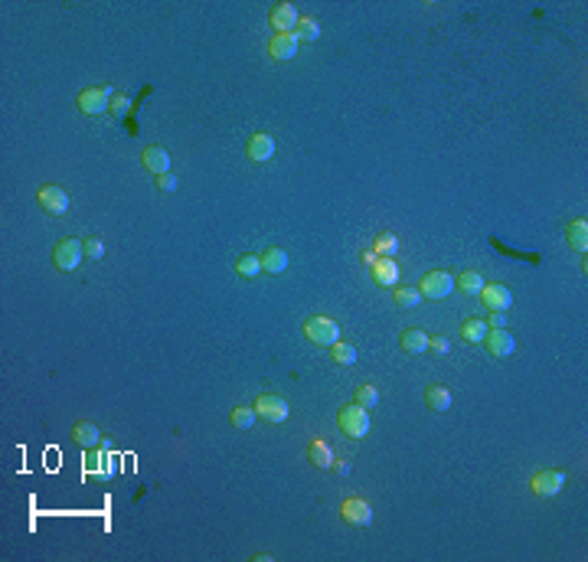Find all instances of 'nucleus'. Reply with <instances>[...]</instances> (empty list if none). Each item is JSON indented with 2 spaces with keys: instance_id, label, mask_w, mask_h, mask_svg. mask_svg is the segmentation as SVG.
Here are the masks:
<instances>
[{
  "instance_id": "nucleus-24",
  "label": "nucleus",
  "mask_w": 588,
  "mask_h": 562,
  "mask_svg": "<svg viewBox=\"0 0 588 562\" xmlns=\"http://www.w3.org/2000/svg\"><path fill=\"white\" fill-rule=\"evenodd\" d=\"M569 246H572L579 255L588 252V223H585V219L569 223Z\"/></svg>"
},
{
  "instance_id": "nucleus-13",
  "label": "nucleus",
  "mask_w": 588,
  "mask_h": 562,
  "mask_svg": "<svg viewBox=\"0 0 588 562\" xmlns=\"http://www.w3.org/2000/svg\"><path fill=\"white\" fill-rule=\"evenodd\" d=\"M245 154L252 157L255 164H268L271 157H275V138H271V134H265V131L252 134V138H248V144H245Z\"/></svg>"
},
{
  "instance_id": "nucleus-34",
  "label": "nucleus",
  "mask_w": 588,
  "mask_h": 562,
  "mask_svg": "<svg viewBox=\"0 0 588 562\" xmlns=\"http://www.w3.org/2000/svg\"><path fill=\"white\" fill-rule=\"evenodd\" d=\"M487 327L490 331H507V311H490Z\"/></svg>"
},
{
  "instance_id": "nucleus-30",
  "label": "nucleus",
  "mask_w": 588,
  "mask_h": 562,
  "mask_svg": "<svg viewBox=\"0 0 588 562\" xmlns=\"http://www.w3.org/2000/svg\"><path fill=\"white\" fill-rule=\"evenodd\" d=\"M255 418H258L255 406H252V408H248V406H235L233 408V425H235V428H242V431L252 428V425H255Z\"/></svg>"
},
{
  "instance_id": "nucleus-5",
  "label": "nucleus",
  "mask_w": 588,
  "mask_h": 562,
  "mask_svg": "<svg viewBox=\"0 0 588 562\" xmlns=\"http://www.w3.org/2000/svg\"><path fill=\"white\" fill-rule=\"evenodd\" d=\"M455 288L457 285H455V278H451L448 271H428V275L418 281V291H422V298H428V301L448 298Z\"/></svg>"
},
{
  "instance_id": "nucleus-3",
  "label": "nucleus",
  "mask_w": 588,
  "mask_h": 562,
  "mask_svg": "<svg viewBox=\"0 0 588 562\" xmlns=\"http://www.w3.org/2000/svg\"><path fill=\"white\" fill-rule=\"evenodd\" d=\"M86 259V242L82 239H59L53 249V265L59 271H76Z\"/></svg>"
},
{
  "instance_id": "nucleus-22",
  "label": "nucleus",
  "mask_w": 588,
  "mask_h": 562,
  "mask_svg": "<svg viewBox=\"0 0 588 562\" xmlns=\"http://www.w3.org/2000/svg\"><path fill=\"white\" fill-rule=\"evenodd\" d=\"M402 350L409 356L425 353L428 350V331H422V327H409V331L402 333Z\"/></svg>"
},
{
  "instance_id": "nucleus-36",
  "label": "nucleus",
  "mask_w": 588,
  "mask_h": 562,
  "mask_svg": "<svg viewBox=\"0 0 588 562\" xmlns=\"http://www.w3.org/2000/svg\"><path fill=\"white\" fill-rule=\"evenodd\" d=\"M86 474H98V451L95 448L86 451Z\"/></svg>"
},
{
  "instance_id": "nucleus-16",
  "label": "nucleus",
  "mask_w": 588,
  "mask_h": 562,
  "mask_svg": "<svg viewBox=\"0 0 588 562\" xmlns=\"http://www.w3.org/2000/svg\"><path fill=\"white\" fill-rule=\"evenodd\" d=\"M484 343H487V350L497 360H507V356H513V350H517V340H513L510 331H487Z\"/></svg>"
},
{
  "instance_id": "nucleus-18",
  "label": "nucleus",
  "mask_w": 588,
  "mask_h": 562,
  "mask_svg": "<svg viewBox=\"0 0 588 562\" xmlns=\"http://www.w3.org/2000/svg\"><path fill=\"white\" fill-rule=\"evenodd\" d=\"M308 461L314 464V468H320V471L333 468V451H330V445H327L324 438H314V441L308 445Z\"/></svg>"
},
{
  "instance_id": "nucleus-12",
  "label": "nucleus",
  "mask_w": 588,
  "mask_h": 562,
  "mask_svg": "<svg viewBox=\"0 0 588 562\" xmlns=\"http://www.w3.org/2000/svg\"><path fill=\"white\" fill-rule=\"evenodd\" d=\"M370 275L380 288H395L399 285V262L395 259H376L370 265Z\"/></svg>"
},
{
  "instance_id": "nucleus-14",
  "label": "nucleus",
  "mask_w": 588,
  "mask_h": 562,
  "mask_svg": "<svg viewBox=\"0 0 588 562\" xmlns=\"http://www.w3.org/2000/svg\"><path fill=\"white\" fill-rule=\"evenodd\" d=\"M480 301H484V308H490V311H510L513 308V291L507 285H484Z\"/></svg>"
},
{
  "instance_id": "nucleus-10",
  "label": "nucleus",
  "mask_w": 588,
  "mask_h": 562,
  "mask_svg": "<svg viewBox=\"0 0 588 562\" xmlns=\"http://www.w3.org/2000/svg\"><path fill=\"white\" fill-rule=\"evenodd\" d=\"M141 164H144L151 174H171V151L163 144H151V147H144V154H141Z\"/></svg>"
},
{
  "instance_id": "nucleus-27",
  "label": "nucleus",
  "mask_w": 588,
  "mask_h": 562,
  "mask_svg": "<svg viewBox=\"0 0 588 562\" xmlns=\"http://www.w3.org/2000/svg\"><path fill=\"white\" fill-rule=\"evenodd\" d=\"M455 285L461 288L465 294H480L487 281H484V275H477V271H465L461 278H455Z\"/></svg>"
},
{
  "instance_id": "nucleus-31",
  "label": "nucleus",
  "mask_w": 588,
  "mask_h": 562,
  "mask_svg": "<svg viewBox=\"0 0 588 562\" xmlns=\"http://www.w3.org/2000/svg\"><path fill=\"white\" fill-rule=\"evenodd\" d=\"M330 350H333V360L340 363V366H353V363H356V347H353V343H343V340H337Z\"/></svg>"
},
{
  "instance_id": "nucleus-28",
  "label": "nucleus",
  "mask_w": 588,
  "mask_h": 562,
  "mask_svg": "<svg viewBox=\"0 0 588 562\" xmlns=\"http://www.w3.org/2000/svg\"><path fill=\"white\" fill-rule=\"evenodd\" d=\"M356 406L370 408V412L380 406V389H376V383H363L360 389H356Z\"/></svg>"
},
{
  "instance_id": "nucleus-1",
  "label": "nucleus",
  "mask_w": 588,
  "mask_h": 562,
  "mask_svg": "<svg viewBox=\"0 0 588 562\" xmlns=\"http://www.w3.org/2000/svg\"><path fill=\"white\" fill-rule=\"evenodd\" d=\"M337 425H340V431L347 435V438H353V441H360V438H366L370 435V408H363V406H343L340 412H337Z\"/></svg>"
},
{
  "instance_id": "nucleus-26",
  "label": "nucleus",
  "mask_w": 588,
  "mask_h": 562,
  "mask_svg": "<svg viewBox=\"0 0 588 562\" xmlns=\"http://www.w3.org/2000/svg\"><path fill=\"white\" fill-rule=\"evenodd\" d=\"M372 252L380 255V259H392V255H399V239H395L392 232H380L376 242H372Z\"/></svg>"
},
{
  "instance_id": "nucleus-4",
  "label": "nucleus",
  "mask_w": 588,
  "mask_h": 562,
  "mask_svg": "<svg viewBox=\"0 0 588 562\" xmlns=\"http://www.w3.org/2000/svg\"><path fill=\"white\" fill-rule=\"evenodd\" d=\"M304 337H308L310 343H318V347H333V343L340 340V327H337V321H330V317H310V321L304 323Z\"/></svg>"
},
{
  "instance_id": "nucleus-2",
  "label": "nucleus",
  "mask_w": 588,
  "mask_h": 562,
  "mask_svg": "<svg viewBox=\"0 0 588 562\" xmlns=\"http://www.w3.org/2000/svg\"><path fill=\"white\" fill-rule=\"evenodd\" d=\"M111 99H115V89H111V85H101V89H82L78 99H76V105H78L82 115L95 118V115H105V111H108Z\"/></svg>"
},
{
  "instance_id": "nucleus-20",
  "label": "nucleus",
  "mask_w": 588,
  "mask_h": 562,
  "mask_svg": "<svg viewBox=\"0 0 588 562\" xmlns=\"http://www.w3.org/2000/svg\"><path fill=\"white\" fill-rule=\"evenodd\" d=\"M288 269V252L281 246H271L262 252V271H268V275H281V271Z\"/></svg>"
},
{
  "instance_id": "nucleus-6",
  "label": "nucleus",
  "mask_w": 588,
  "mask_h": 562,
  "mask_svg": "<svg viewBox=\"0 0 588 562\" xmlns=\"http://www.w3.org/2000/svg\"><path fill=\"white\" fill-rule=\"evenodd\" d=\"M36 203L43 206V213H49V216H66L69 213V193L62 190V186H56V184L43 186V190L36 193Z\"/></svg>"
},
{
  "instance_id": "nucleus-25",
  "label": "nucleus",
  "mask_w": 588,
  "mask_h": 562,
  "mask_svg": "<svg viewBox=\"0 0 588 562\" xmlns=\"http://www.w3.org/2000/svg\"><path fill=\"white\" fill-rule=\"evenodd\" d=\"M392 298H395V304H399V308H405V311H412V308H418V304H422V291H418V288H412V285H395L392 288Z\"/></svg>"
},
{
  "instance_id": "nucleus-33",
  "label": "nucleus",
  "mask_w": 588,
  "mask_h": 562,
  "mask_svg": "<svg viewBox=\"0 0 588 562\" xmlns=\"http://www.w3.org/2000/svg\"><path fill=\"white\" fill-rule=\"evenodd\" d=\"M101 255H105V246H101V239H95V236H88V239H86V259H92V262H98Z\"/></svg>"
},
{
  "instance_id": "nucleus-11",
  "label": "nucleus",
  "mask_w": 588,
  "mask_h": 562,
  "mask_svg": "<svg viewBox=\"0 0 588 562\" xmlns=\"http://www.w3.org/2000/svg\"><path fill=\"white\" fill-rule=\"evenodd\" d=\"M298 43H301V39L294 36V33H275L268 43V56L278 62H288L298 56Z\"/></svg>"
},
{
  "instance_id": "nucleus-23",
  "label": "nucleus",
  "mask_w": 588,
  "mask_h": 562,
  "mask_svg": "<svg viewBox=\"0 0 588 562\" xmlns=\"http://www.w3.org/2000/svg\"><path fill=\"white\" fill-rule=\"evenodd\" d=\"M487 321H480V317H467L465 323H461V340L465 343H484V337H487Z\"/></svg>"
},
{
  "instance_id": "nucleus-38",
  "label": "nucleus",
  "mask_w": 588,
  "mask_h": 562,
  "mask_svg": "<svg viewBox=\"0 0 588 562\" xmlns=\"http://www.w3.org/2000/svg\"><path fill=\"white\" fill-rule=\"evenodd\" d=\"M333 471H337L340 478H347V474H350V461H333Z\"/></svg>"
},
{
  "instance_id": "nucleus-19",
  "label": "nucleus",
  "mask_w": 588,
  "mask_h": 562,
  "mask_svg": "<svg viewBox=\"0 0 588 562\" xmlns=\"http://www.w3.org/2000/svg\"><path fill=\"white\" fill-rule=\"evenodd\" d=\"M425 406L432 408V412H448L451 408V389L448 386H441V383L428 386L425 389Z\"/></svg>"
},
{
  "instance_id": "nucleus-29",
  "label": "nucleus",
  "mask_w": 588,
  "mask_h": 562,
  "mask_svg": "<svg viewBox=\"0 0 588 562\" xmlns=\"http://www.w3.org/2000/svg\"><path fill=\"white\" fill-rule=\"evenodd\" d=\"M294 36L314 43V39L320 36V24L314 20V16H301V20H298V26H294Z\"/></svg>"
},
{
  "instance_id": "nucleus-37",
  "label": "nucleus",
  "mask_w": 588,
  "mask_h": 562,
  "mask_svg": "<svg viewBox=\"0 0 588 562\" xmlns=\"http://www.w3.org/2000/svg\"><path fill=\"white\" fill-rule=\"evenodd\" d=\"M428 350H435V353H448V340L445 337H428Z\"/></svg>"
},
{
  "instance_id": "nucleus-8",
  "label": "nucleus",
  "mask_w": 588,
  "mask_h": 562,
  "mask_svg": "<svg viewBox=\"0 0 588 562\" xmlns=\"http://www.w3.org/2000/svg\"><path fill=\"white\" fill-rule=\"evenodd\" d=\"M340 516H343V523H350V526H370L372 507L366 501H360V497H350V501L340 503Z\"/></svg>"
},
{
  "instance_id": "nucleus-7",
  "label": "nucleus",
  "mask_w": 588,
  "mask_h": 562,
  "mask_svg": "<svg viewBox=\"0 0 588 562\" xmlns=\"http://www.w3.org/2000/svg\"><path fill=\"white\" fill-rule=\"evenodd\" d=\"M565 487V471H539V474H533V481H529V491L536 493V497H556L559 491Z\"/></svg>"
},
{
  "instance_id": "nucleus-35",
  "label": "nucleus",
  "mask_w": 588,
  "mask_h": 562,
  "mask_svg": "<svg viewBox=\"0 0 588 562\" xmlns=\"http://www.w3.org/2000/svg\"><path fill=\"white\" fill-rule=\"evenodd\" d=\"M154 184H157V190H161V193H173V190H177V177H173V174H161Z\"/></svg>"
},
{
  "instance_id": "nucleus-9",
  "label": "nucleus",
  "mask_w": 588,
  "mask_h": 562,
  "mask_svg": "<svg viewBox=\"0 0 588 562\" xmlns=\"http://www.w3.org/2000/svg\"><path fill=\"white\" fill-rule=\"evenodd\" d=\"M255 412H258V418H265V422H285L291 408H288V402L281 399V396L265 393V396H258Z\"/></svg>"
},
{
  "instance_id": "nucleus-15",
  "label": "nucleus",
  "mask_w": 588,
  "mask_h": 562,
  "mask_svg": "<svg viewBox=\"0 0 588 562\" xmlns=\"http://www.w3.org/2000/svg\"><path fill=\"white\" fill-rule=\"evenodd\" d=\"M298 10H294V4H275L268 14V24L275 26L278 33H294V26H298Z\"/></svg>"
},
{
  "instance_id": "nucleus-17",
  "label": "nucleus",
  "mask_w": 588,
  "mask_h": 562,
  "mask_svg": "<svg viewBox=\"0 0 588 562\" xmlns=\"http://www.w3.org/2000/svg\"><path fill=\"white\" fill-rule=\"evenodd\" d=\"M72 441H76L82 451H88V448H98L101 441V431L95 422H76V428H72Z\"/></svg>"
},
{
  "instance_id": "nucleus-39",
  "label": "nucleus",
  "mask_w": 588,
  "mask_h": 562,
  "mask_svg": "<svg viewBox=\"0 0 588 562\" xmlns=\"http://www.w3.org/2000/svg\"><path fill=\"white\" fill-rule=\"evenodd\" d=\"M376 259H380V255L372 252V249H366V252H363V265H366V269H370V265L376 262Z\"/></svg>"
},
{
  "instance_id": "nucleus-21",
  "label": "nucleus",
  "mask_w": 588,
  "mask_h": 562,
  "mask_svg": "<svg viewBox=\"0 0 588 562\" xmlns=\"http://www.w3.org/2000/svg\"><path fill=\"white\" fill-rule=\"evenodd\" d=\"M235 275L245 278V281L258 278V275H262V255H255V252H242L239 259H235Z\"/></svg>"
},
{
  "instance_id": "nucleus-32",
  "label": "nucleus",
  "mask_w": 588,
  "mask_h": 562,
  "mask_svg": "<svg viewBox=\"0 0 588 562\" xmlns=\"http://www.w3.org/2000/svg\"><path fill=\"white\" fill-rule=\"evenodd\" d=\"M128 108H131V99H128V95H118V92H115V99H111V115H115V118H124V115H128Z\"/></svg>"
}]
</instances>
